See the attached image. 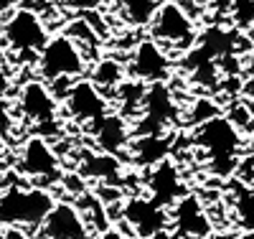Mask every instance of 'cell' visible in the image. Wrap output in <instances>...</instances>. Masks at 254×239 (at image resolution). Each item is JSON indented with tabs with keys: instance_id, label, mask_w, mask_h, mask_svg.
Here are the masks:
<instances>
[{
	"instance_id": "27",
	"label": "cell",
	"mask_w": 254,
	"mask_h": 239,
	"mask_svg": "<svg viewBox=\"0 0 254 239\" xmlns=\"http://www.w3.org/2000/svg\"><path fill=\"white\" fill-rule=\"evenodd\" d=\"M247 74H249V84L254 86V46L249 49V56H247Z\"/></svg>"
},
{
	"instance_id": "30",
	"label": "cell",
	"mask_w": 254,
	"mask_h": 239,
	"mask_svg": "<svg viewBox=\"0 0 254 239\" xmlns=\"http://www.w3.org/2000/svg\"><path fill=\"white\" fill-rule=\"evenodd\" d=\"M5 61H8V51H5V46L0 43V72L5 69Z\"/></svg>"
},
{
	"instance_id": "17",
	"label": "cell",
	"mask_w": 254,
	"mask_h": 239,
	"mask_svg": "<svg viewBox=\"0 0 254 239\" xmlns=\"http://www.w3.org/2000/svg\"><path fill=\"white\" fill-rule=\"evenodd\" d=\"M79 176H87L94 181H104V183H117V178L122 176V163L117 156L110 153H89L84 158V163L79 165Z\"/></svg>"
},
{
	"instance_id": "28",
	"label": "cell",
	"mask_w": 254,
	"mask_h": 239,
	"mask_svg": "<svg viewBox=\"0 0 254 239\" xmlns=\"http://www.w3.org/2000/svg\"><path fill=\"white\" fill-rule=\"evenodd\" d=\"M97 239H125V237H122V232H117V229H104V232H99Z\"/></svg>"
},
{
	"instance_id": "25",
	"label": "cell",
	"mask_w": 254,
	"mask_h": 239,
	"mask_svg": "<svg viewBox=\"0 0 254 239\" xmlns=\"http://www.w3.org/2000/svg\"><path fill=\"white\" fill-rule=\"evenodd\" d=\"M0 239H31V234L20 227H5L0 232Z\"/></svg>"
},
{
	"instance_id": "24",
	"label": "cell",
	"mask_w": 254,
	"mask_h": 239,
	"mask_svg": "<svg viewBox=\"0 0 254 239\" xmlns=\"http://www.w3.org/2000/svg\"><path fill=\"white\" fill-rule=\"evenodd\" d=\"M216 115H221V112H219V107L214 104V99L198 97V99H193V104H190L188 122L193 125V127H198V125H203V122H208V120H214Z\"/></svg>"
},
{
	"instance_id": "33",
	"label": "cell",
	"mask_w": 254,
	"mask_h": 239,
	"mask_svg": "<svg viewBox=\"0 0 254 239\" xmlns=\"http://www.w3.org/2000/svg\"><path fill=\"white\" fill-rule=\"evenodd\" d=\"M239 239H254V234H249V232H247V234H242Z\"/></svg>"
},
{
	"instance_id": "6",
	"label": "cell",
	"mask_w": 254,
	"mask_h": 239,
	"mask_svg": "<svg viewBox=\"0 0 254 239\" xmlns=\"http://www.w3.org/2000/svg\"><path fill=\"white\" fill-rule=\"evenodd\" d=\"M15 107L20 117H23L31 127H36L41 138L54 135L59 130V99L54 97L51 86L41 79H28L18 92Z\"/></svg>"
},
{
	"instance_id": "32",
	"label": "cell",
	"mask_w": 254,
	"mask_h": 239,
	"mask_svg": "<svg viewBox=\"0 0 254 239\" xmlns=\"http://www.w3.org/2000/svg\"><path fill=\"white\" fill-rule=\"evenodd\" d=\"M231 3H234V0H219V5H221V8H229Z\"/></svg>"
},
{
	"instance_id": "15",
	"label": "cell",
	"mask_w": 254,
	"mask_h": 239,
	"mask_svg": "<svg viewBox=\"0 0 254 239\" xmlns=\"http://www.w3.org/2000/svg\"><path fill=\"white\" fill-rule=\"evenodd\" d=\"M92 135H94V145H97L99 153L120 156L122 150L130 148L132 122L127 117H122L120 112H110L92 127Z\"/></svg>"
},
{
	"instance_id": "10",
	"label": "cell",
	"mask_w": 254,
	"mask_h": 239,
	"mask_svg": "<svg viewBox=\"0 0 254 239\" xmlns=\"http://www.w3.org/2000/svg\"><path fill=\"white\" fill-rule=\"evenodd\" d=\"M18 170L28 178H36V181H59L64 178L61 173V163H59V156L54 153V148L46 138L41 135H31L23 148H20V156H18Z\"/></svg>"
},
{
	"instance_id": "5",
	"label": "cell",
	"mask_w": 254,
	"mask_h": 239,
	"mask_svg": "<svg viewBox=\"0 0 254 239\" xmlns=\"http://www.w3.org/2000/svg\"><path fill=\"white\" fill-rule=\"evenodd\" d=\"M150 28V38L158 41L168 54H186L193 49V43L198 38V26L196 18L190 15V10L186 5L178 3H160L155 10Z\"/></svg>"
},
{
	"instance_id": "29",
	"label": "cell",
	"mask_w": 254,
	"mask_h": 239,
	"mask_svg": "<svg viewBox=\"0 0 254 239\" xmlns=\"http://www.w3.org/2000/svg\"><path fill=\"white\" fill-rule=\"evenodd\" d=\"M150 239H181L173 229H163V232H158V234H153Z\"/></svg>"
},
{
	"instance_id": "20",
	"label": "cell",
	"mask_w": 254,
	"mask_h": 239,
	"mask_svg": "<svg viewBox=\"0 0 254 239\" xmlns=\"http://www.w3.org/2000/svg\"><path fill=\"white\" fill-rule=\"evenodd\" d=\"M145 86H147V84H142V81H137V79H130V77H127V79L117 86V89H115L117 112H120L122 117H127V115H137V112H140Z\"/></svg>"
},
{
	"instance_id": "7",
	"label": "cell",
	"mask_w": 254,
	"mask_h": 239,
	"mask_svg": "<svg viewBox=\"0 0 254 239\" xmlns=\"http://www.w3.org/2000/svg\"><path fill=\"white\" fill-rule=\"evenodd\" d=\"M178 120L176 94L168 81H153L145 86L142 104L137 112V125L132 135H160L168 133V127Z\"/></svg>"
},
{
	"instance_id": "18",
	"label": "cell",
	"mask_w": 254,
	"mask_h": 239,
	"mask_svg": "<svg viewBox=\"0 0 254 239\" xmlns=\"http://www.w3.org/2000/svg\"><path fill=\"white\" fill-rule=\"evenodd\" d=\"M158 5H160L158 0H115L117 15L130 28H147L153 23Z\"/></svg>"
},
{
	"instance_id": "12",
	"label": "cell",
	"mask_w": 254,
	"mask_h": 239,
	"mask_svg": "<svg viewBox=\"0 0 254 239\" xmlns=\"http://www.w3.org/2000/svg\"><path fill=\"white\" fill-rule=\"evenodd\" d=\"M168 219H171V229L181 239H206L211 234V219L193 193H186L168 209Z\"/></svg>"
},
{
	"instance_id": "4",
	"label": "cell",
	"mask_w": 254,
	"mask_h": 239,
	"mask_svg": "<svg viewBox=\"0 0 254 239\" xmlns=\"http://www.w3.org/2000/svg\"><path fill=\"white\" fill-rule=\"evenodd\" d=\"M54 196L46 188H20L10 186L0 193V224L3 227H20L36 229L46 219V214L54 206Z\"/></svg>"
},
{
	"instance_id": "14",
	"label": "cell",
	"mask_w": 254,
	"mask_h": 239,
	"mask_svg": "<svg viewBox=\"0 0 254 239\" xmlns=\"http://www.w3.org/2000/svg\"><path fill=\"white\" fill-rule=\"evenodd\" d=\"M147 191H150V199L158 206L171 209L181 196H186V183L181 178V168L171 158L153 165L150 176H147Z\"/></svg>"
},
{
	"instance_id": "21",
	"label": "cell",
	"mask_w": 254,
	"mask_h": 239,
	"mask_svg": "<svg viewBox=\"0 0 254 239\" xmlns=\"http://www.w3.org/2000/svg\"><path fill=\"white\" fill-rule=\"evenodd\" d=\"M234 211H237V222L249 234H254V188H239L237 191Z\"/></svg>"
},
{
	"instance_id": "34",
	"label": "cell",
	"mask_w": 254,
	"mask_h": 239,
	"mask_svg": "<svg viewBox=\"0 0 254 239\" xmlns=\"http://www.w3.org/2000/svg\"><path fill=\"white\" fill-rule=\"evenodd\" d=\"M10 3H31V0H10Z\"/></svg>"
},
{
	"instance_id": "1",
	"label": "cell",
	"mask_w": 254,
	"mask_h": 239,
	"mask_svg": "<svg viewBox=\"0 0 254 239\" xmlns=\"http://www.w3.org/2000/svg\"><path fill=\"white\" fill-rule=\"evenodd\" d=\"M196 145L206 150L208 156V170L216 176L226 178L237 170L239 156L244 150V138L239 133V127L224 115H216L214 120H208L196 127L193 135Z\"/></svg>"
},
{
	"instance_id": "22",
	"label": "cell",
	"mask_w": 254,
	"mask_h": 239,
	"mask_svg": "<svg viewBox=\"0 0 254 239\" xmlns=\"http://www.w3.org/2000/svg\"><path fill=\"white\" fill-rule=\"evenodd\" d=\"M64 33H66L71 41H76V43H79V49H81L84 54H87V49H94L97 43H99V36H97L94 28L87 23V18H81V15L74 18L71 23H69V28L64 31Z\"/></svg>"
},
{
	"instance_id": "3",
	"label": "cell",
	"mask_w": 254,
	"mask_h": 239,
	"mask_svg": "<svg viewBox=\"0 0 254 239\" xmlns=\"http://www.w3.org/2000/svg\"><path fill=\"white\" fill-rule=\"evenodd\" d=\"M87 61L89 56L79 49L76 41H71L66 33H54L36 56L38 79H44L46 84L56 79H81L89 72Z\"/></svg>"
},
{
	"instance_id": "23",
	"label": "cell",
	"mask_w": 254,
	"mask_h": 239,
	"mask_svg": "<svg viewBox=\"0 0 254 239\" xmlns=\"http://www.w3.org/2000/svg\"><path fill=\"white\" fill-rule=\"evenodd\" d=\"M229 20L239 31H252L254 28V0H234L229 8Z\"/></svg>"
},
{
	"instance_id": "11",
	"label": "cell",
	"mask_w": 254,
	"mask_h": 239,
	"mask_svg": "<svg viewBox=\"0 0 254 239\" xmlns=\"http://www.w3.org/2000/svg\"><path fill=\"white\" fill-rule=\"evenodd\" d=\"M122 219L125 224H130V229L135 232V237L140 239H150L153 234L163 232L171 227L168 219V209L158 206L150 196H132L122 204Z\"/></svg>"
},
{
	"instance_id": "31",
	"label": "cell",
	"mask_w": 254,
	"mask_h": 239,
	"mask_svg": "<svg viewBox=\"0 0 254 239\" xmlns=\"http://www.w3.org/2000/svg\"><path fill=\"white\" fill-rule=\"evenodd\" d=\"M158 3H178V5H188L190 0H158Z\"/></svg>"
},
{
	"instance_id": "2",
	"label": "cell",
	"mask_w": 254,
	"mask_h": 239,
	"mask_svg": "<svg viewBox=\"0 0 254 239\" xmlns=\"http://www.w3.org/2000/svg\"><path fill=\"white\" fill-rule=\"evenodd\" d=\"M49 38L51 33L46 18L28 5L13 8L0 26V43L5 46V51L13 56H28L31 61H36L38 51L46 46Z\"/></svg>"
},
{
	"instance_id": "8",
	"label": "cell",
	"mask_w": 254,
	"mask_h": 239,
	"mask_svg": "<svg viewBox=\"0 0 254 239\" xmlns=\"http://www.w3.org/2000/svg\"><path fill=\"white\" fill-rule=\"evenodd\" d=\"M61 102H64V110H66V115H69L74 122L87 125L89 130H92L104 115L112 112V110H110V97L104 94L94 81H89L87 77L74 79Z\"/></svg>"
},
{
	"instance_id": "35",
	"label": "cell",
	"mask_w": 254,
	"mask_h": 239,
	"mask_svg": "<svg viewBox=\"0 0 254 239\" xmlns=\"http://www.w3.org/2000/svg\"><path fill=\"white\" fill-rule=\"evenodd\" d=\"M74 3H76V0H74ZM87 3H99V0H87Z\"/></svg>"
},
{
	"instance_id": "9",
	"label": "cell",
	"mask_w": 254,
	"mask_h": 239,
	"mask_svg": "<svg viewBox=\"0 0 254 239\" xmlns=\"http://www.w3.org/2000/svg\"><path fill=\"white\" fill-rule=\"evenodd\" d=\"M125 69H127V77L137 79L142 84L168 81V77H171V72H173V59L158 41H153L150 36H147V38H140L132 46Z\"/></svg>"
},
{
	"instance_id": "16",
	"label": "cell",
	"mask_w": 254,
	"mask_h": 239,
	"mask_svg": "<svg viewBox=\"0 0 254 239\" xmlns=\"http://www.w3.org/2000/svg\"><path fill=\"white\" fill-rule=\"evenodd\" d=\"M130 160L142 165V168H153L160 160L171 156V135L160 133V135H132L130 140Z\"/></svg>"
},
{
	"instance_id": "19",
	"label": "cell",
	"mask_w": 254,
	"mask_h": 239,
	"mask_svg": "<svg viewBox=\"0 0 254 239\" xmlns=\"http://www.w3.org/2000/svg\"><path fill=\"white\" fill-rule=\"evenodd\" d=\"M125 79H127V69H125V61L120 59H97L89 72V81H94L104 94L115 92Z\"/></svg>"
},
{
	"instance_id": "13",
	"label": "cell",
	"mask_w": 254,
	"mask_h": 239,
	"mask_svg": "<svg viewBox=\"0 0 254 239\" xmlns=\"http://www.w3.org/2000/svg\"><path fill=\"white\" fill-rule=\"evenodd\" d=\"M41 239H92V229L81 211L69 201H56L41 222Z\"/></svg>"
},
{
	"instance_id": "26",
	"label": "cell",
	"mask_w": 254,
	"mask_h": 239,
	"mask_svg": "<svg viewBox=\"0 0 254 239\" xmlns=\"http://www.w3.org/2000/svg\"><path fill=\"white\" fill-rule=\"evenodd\" d=\"M10 81H13V79H10L5 72H0V102L8 97V92H10Z\"/></svg>"
},
{
	"instance_id": "36",
	"label": "cell",
	"mask_w": 254,
	"mask_h": 239,
	"mask_svg": "<svg viewBox=\"0 0 254 239\" xmlns=\"http://www.w3.org/2000/svg\"><path fill=\"white\" fill-rule=\"evenodd\" d=\"M132 239H140V237H132Z\"/></svg>"
}]
</instances>
